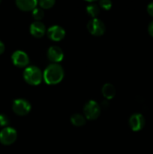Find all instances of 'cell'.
I'll return each instance as SVG.
<instances>
[{
  "mask_svg": "<svg viewBox=\"0 0 153 154\" xmlns=\"http://www.w3.org/2000/svg\"><path fill=\"white\" fill-rule=\"evenodd\" d=\"M46 35L50 40L54 42H59L65 36V30L62 26L54 25L50 27L46 31Z\"/></svg>",
  "mask_w": 153,
  "mask_h": 154,
  "instance_id": "obj_9",
  "label": "cell"
},
{
  "mask_svg": "<svg viewBox=\"0 0 153 154\" xmlns=\"http://www.w3.org/2000/svg\"><path fill=\"white\" fill-rule=\"evenodd\" d=\"M4 50H5V47H4V45L3 44V42L2 41H0V55L4 53Z\"/></svg>",
  "mask_w": 153,
  "mask_h": 154,
  "instance_id": "obj_22",
  "label": "cell"
},
{
  "mask_svg": "<svg viewBox=\"0 0 153 154\" xmlns=\"http://www.w3.org/2000/svg\"><path fill=\"white\" fill-rule=\"evenodd\" d=\"M70 122L75 126H82L86 124V118L80 114H74L70 117Z\"/></svg>",
  "mask_w": 153,
  "mask_h": 154,
  "instance_id": "obj_14",
  "label": "cell"
},
{
  "mask_svg": "<svg viewBox=\"0 0 153 154\" xmlns=\"http://www.w3.org/2000/svg\"><path fill=\"white\" fill-rule=\"evenodd\" d=\"M100 107L97 102L89 100L85 104L83 107V114L86 120H96L100 116Z\"/></svg>",
  "mask_w": 153,
  "mask_h": 154,
  "instance_id": "obj_3",
  "label": "cell"
},
{
  "mask_svg": "<svg viewBox=\"0 0 153 154\" xmlns=\"http://www.w3.org/2000/svg\"><path fill=\"white\" fill-rule=\"evenodd\" d=\"M17 138L16 129L7 126L0 131V143L3 145H10L14 144Z\"/></svg>",
  "mask_w": 153,
  "mask_h": 154,
  "instance_id": "obj_4",
  "label": "cell"
},
{
  "mask_svg": "<svg viewBox=\"0 0 153 154\" xmlns=\"http://www.w3.org/2000/svg\"><path fill=\"white\" fill-rule=\"evenodd\" d=\"M46 57L52 63H58L64 58V53L59 47L54 45L48 48L46 51Z\"/></svg>",
  "mask_w": 153,
  "mask_h": 154,
  "instance_id": "obj_10",
  "label": "cell"
},
{
  "mask_svg": "<svg viewBox=\"0 0 153 154\" xmlns=\"http://www.w3.org/2000/svg\"><path fill=\"white\" fill-rule=\"evenodd\" d=\"M30 33L35 38H41L46 33L45 25L40 21H34L30 26Z\"/></svg>",
  "mask_w": 153,
  "mask_h": 154,
  "instance_id": "obj_11",
  "label": "cell"
},
{
  "mask_svg": "<svg viewBox=\"0 0 153 154\" xmlns=\"http://www.w3.org/2000/svg\"><path fill=\"white\" fill-rule=\"evenodd\" d=\"M87 29L94 36H100L104 35L106 30L103 21L98 18H92L87 23Z\"/></svg>",
  "mask_w": 153,
  "mask_h": 154,
  "instance_id": "obj_6",
  "label": "cell"
},
{
  "mask_svg": "<svg viewBox=\"0 0 153 154\" xmlns=\"http://www.w3.org/2000/svg\"><path fill=\"white\" fill-rule=\"evenodd\" d=\"M31 104L25 99H15L12 105V110L14 112L19 116H25L31 111Z\"/></svg>",
  "mask_w": 153,
  "mask_h": 154,
  "instance_id": "obj_5",
  "label": "cell"
},
{
  "mask_svg": "<svg viewBox=\"0 0 153 154\" xmlns=\"http://www.w3.org/2000/svg\"><path fill=\"white\" fill-rule=\"evenodd\" d=\"M32 14L33 18H34V20H36V21H39L44 17V12L42 8L36 7L32 11Z\"/></svg>",
  "mask_w": 153,
  "mask_h": 154,
  "instance_id": "obj_16",
  "label": "cell"
},
{
  "mask_svg": "<svg viewBox=\"0 0 153 154\" xmlns=\"http://www.w3.org/2000/svg\"><path fill=\"white\" fill-rule=\"evenodd\" d=\"M101 92L103 96L106 99H111L115 96L116 89L112 84L107 83V84H104L101 89Z\"/></svg>",
  "mask_w": 153,
  "mask_h": 154,
  "instance_id": "obj_13",
  "label": "cell"
},
{
  "mask_svg": "<svg viewBox=\"0 0 153 154\" xmlns=\"http://www.w3.org/2000/svg\"><path fill=\"white\" fill-rule=\"evenodd\" d=\"M9 124V119L5 114H0V126L1 127H7Z\"/></svg>",
  "mask_w": 153,
  "mask_h": 154,
  "instance_id": "obj_18",
  "label": "cell"
},
{
  "mask_svg": "<svg viewBox=\"0 0 153 154\" xmlns=\"http://www.w3.org/2000/svg\"><path fill=\"white\" fill-rule=\"evenodd\" d=\"M64 75V72L62 66L58 63H52L45 69L43 73V79L49 85H55L61 82Z\"/></svg>",
  "mask_w": 153,
  "mask_h": 154,
  "instance_id": "obj_1",
  "label": "cell"
},
{
  "mask_svg": "<svg viewBox=\"0 0 153 154\" xmlns=\"http://www.w3.org/2000/svg\"><path fill=\"white\" fill-rule=\"evenodd\" d=\"M38 4L39 5L40 8L49 9L55 5V1L54 0H40L38 2Z\"/></svg>",
  "mask_w": 153,
  "mask_h": 154,
  "instance_id": "obj_17",
  "label": "cell"
},
{
  "mask_svg": "<svg viewBox=\"0 0 153 154\" xmlns=\"http://www.w3.org/2000/svg\"><path fill=\"white\" fill-rule=\"evenodd\" d=\"M23 78L27 84L37 86L41 83L43 79V73L38 66H28L24 70Z\"/></svg>",
  "mask_w": 153,
  "mask_h": 154,
  "instance_id": "obj_2",
  "label": "cell"
},
{
  "mask_svg": "<svg viewBox=\"0 0 153 154\" xmlns=\"http://www.w3.org/2000/svg\"><path fill=\"white\" fill-rule=\"evenodd\" d=\"M86 11L92 17L96 18V17L99 14L100 8H99V6L98 5L94 4V3H92V4L87 5Z\"/></svg>",
  "mask_w": 153,
  "mask_h": 154,
  "instance_id": "obj_15",
  "label": "cell"
},
{
  "mask_svg": "<svg viewBox=\"0 0 153 154\" xmlns=\"http://www.w3.org/2000/svg\"><path fill=\"white\" fill-rule=\"evenodd\" d=\"M15 3L18 8L24 11H33L38 5L36 0H16Z\"/></svg>",
  "mask_w": 153,
  "mask_h": 154,
  "instance_id": "obj_12",
  "label": "cell"
},
{
  "mask_svg": "<svg viewBox=\"0 0 153 154\" xmlns=\"http://www.w3.org/2000/svg\"><path fill=\"white\" fill-rule=\"evenodd\" d=\"M148 32L153 38V20L150 22L148 26Z\"/></svg>",
  "mask_w": 153,
  "mask_h": 154,
  "instance_id": "obj_21",
  "label": "cell"
},
{
  "mask_svg": "<svg viewBox=\"0 0 153 154\" xmlns=\"http://www.w3.org/2000/svg\"><path fill=\"white\" fill-rule=\"evenodd\" d=\"M99 5L102 8L105 9V10H109L112 7V2L109 0H101L99 2Z\"/></svg>",
  "mask_w": 153,
  "mask_h": 154,
  "instance_id": "obj_19",
  "label": "cell"
},
{
  "mask_svg": "<svg viewBox=\"0 0 153 154\" xmlns=\"http://www.w3.org/2000/svg\"><path fill=\"white\" fill-rule=\"evenodd\" d=\"M128 123L132 130L134 132H138L140 131L145 126V118L142 114L140 113H135L130 117Z\"/></svg>",
  "mask_w": 153,
  "mask_h": 154,
  "instance_id": "obj_8",
  "label": "cell"
},
{
  "mask_svg": "<svg viewBox=\"0 0 153 154\" xmlns=\"http://www.w3.org/2000/svg\"><path fill=\"white\" fill-rule=\"evenodd\" d=\"M11 60L13 64L16 67L24 68L28 66L29 63V57L24 51H16L12 54Z\"/></svg>",
  "mask_w": 153,
  "mask_h": 154,
  "instance_id": "obj_7",
  "label": "cell"
},
{
  "mask_svg": "<svg viewBox=\"0 0 153 154\" xmlns=\"http://www.w3.org/2000/svg\"><path fill=\"white\" fill-rule=\"evenodd\" d=\"M147 12H148V14L150 16L153 17V2H150L147 5Z\"/></svg>",
  "mask_w": 153,
  "mask_h": 154,
  "instance_id": "obj_20",
  "label": "cell"
}]
</instances>
